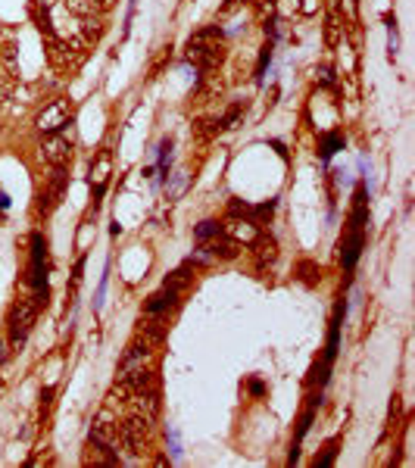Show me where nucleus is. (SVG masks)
<instances>
[{"mask_svg": "<svg viewBox=\"0 0 415 468\" xmlns=\"http://www.w3.org/2000/svg\"><path fill=\"white\" fill-rule=\"evenodd\" d=\"M325 41H328L331 47L337 44V19H334V16L328 19V25H325Z\"/></svg>", "mask_w": 415, "mask_h": 468, "instance_id": "30", "label": "nucleus"}, {"mask_svg": "<svg viewBox=\"0 0 415 468\" xmlns=\"http://www.w3.org/2000/svg\"><path fill=\"white\" fill-rule=\"evenodd\" d=\"M268 60H272V41H268L266 47H262V56H259V66H256V78L262 82V75H266V66H268Z\"/></svg>", "mask_w": 415, "mask_h": 468, "instance_id": "28", "label": "nucleus"}, {"mask_svg": "<svg viewBox=\"0 0 415 468\" xmlns=\"http://www.w3.org/2000/svg\"><path fill=\"white\" fill-rule=\"evenodd\" d=\"M187 50H225V47H222V28H218V25H209V28H200V32H194L191 41H187Z\"/></svg>", "mask_w": 415, "mask_h": 468, "instance_id": "11", "label": "nucleus"}, {"mask_svg": "<svg viewBox=\"0 0 415 468\" xmlns=\"http://www.w3.org/2000/svg\"><path fill=\"white\" fill-rule=\"evenodd\" d=\"M66 187H69V175H66V165H60V169L50 175L47 187L38 194V215H47V213H54L56 206H60Z\"/></svg>", "mask_w": 415, "mask_h": 468, "instance_id": "4", "label": "nucleus"}, {"mask_svg": "<svg viewBox=\"0 0 415 468\" xmlns=\"http://www.w3.org/2000/svg\"><path fill=\"white\" fill-rule=\"evenodd\" d=\"M340 147H344V138H340V134H325L322 138V160H331Z\"/></svg>", "mask_w": 415, "mask_h": 468, "instance_id": "23", "label": "nucleus"}, {"mask_svg": "<svg viewBox=\"0 0 415 468\" xmlns=\"http://www.w3.org/2000/svg\"><path fill=\"white\" fill-rule=\"evenodd\" d=\"M175 303H178V293L169 291V287H163V291H156L147 303H144V312H147V315H163V312H169Z\"/></svg>", "mask_w": 415, "mask_h": 468, "instance_id": "13", "label": "nucleus"}, {"mask_svg": "<svg viewBox=\"0 0 415 468\" xmlns=\"http://www.w3.org/2000/svg\"><path fill=\"white\" fill-rule=\"evenodd\" d=\"M50 397H54V391H50V387H47V391L41 393V409H44V412H47V409H50Z\"/></svg>", "mask_w": 415, "mask_h": 468, "instance_id": "34", "label": "nucleus"}, {"mask_svg": "<svg viewBox=\"0 0 415 468\" xmlns=\"http://www.w3.org/2000/svg\"><path fill=\"white\" fill-rule=\"evenodd\" d=\"M235 4H240V0H228V6H235Z\"/></svg>", "mask_w": 415, "mask_h": 468, "instance_id": "40", "label": "nucleus"}, {"mask_svg": "<svg viewBox=\"0 0 415 468\" xmlns=\"http://www.w3.org/2000/svg\"><path fill=\"white\" fill-rule=\"evenodd\" d=\"M119 441L128 453L144 456V453H147V441H150V419H144L141 412H135L131 419H125L122 428H119Z\"/></svg>", "mask_w": 415, "mask_h": 468, "instance_id": "1", "label": "nucleus"}, {"mask_svg": "<svg viewBox=\"0 0 415 468\" xmlns=\"http://www.w3.org/2000/svg\"><path fill=\"white\" fill-rule=\"evenodd\" d=\"M109 172H113V156H109V150H100L97 160L91 163V187H94V197H100L104 194V187L109 182Z\"/></svg>", "mask_w": 415, "mask_h": 468, "instance_id": "9", "label": "nucleus"}, {"mask_svg": "<svg viewBox=\"0 0 415 468\" xmlns=\"http://www.w3.org/2000/svg\"><path fill=\"white\" fill-rule=\"evenodd\" d=\"M122 378V384L128 387V393H141V391H150V387H156V378H153V372L150 369H135V372H125V374H119Z\"/></svg>", "mask_w": 415, "mask_h": 468, "instance_id": "12", "label": "nucleus"}, {"mask_svg": "<svg viewBox=\"0 0 415 468\" xmlns=\"http://www.w3.org/2000/svg\"><path fill=\"white\" fill-rule=\"evenodd\" d=\"M237 119H240V106H231V110L216 122V128H218V132H228V128H235V122H237Z\"/></svg>", "mask_w": 415, "mask_h": 468, "instance_id": "25", "label": "nucleus"}, {"mask_svg": "<svg viewBox=\"0 0 415 468\" xmlns=\"http://www.w3.org/2000/svg\"><path fill=\"white\" fill-rule=\"evenodd\" d=\"M253 247H256V259H259V269H266V265L275 263V256H278V250H275V237L272 234H262L253 241Z\"/></svg>", "mask_w": 415, "mask_h": 468, "instance_id": "17", "label": "nucleus"}, {"mask_svg": "<svg viewBox=\"0 0 415 468\" xmlns=\"http://www.w3.org/2000/svg\"><path fill=\"white\" fill-rule=\"evenodd\" d=\"M100 19H91V16H85V38L87 41H94V38H100Z\"/></svg>", "mask_w": 415, "mask_h": 468, "instance_id": "27", "label": "nucleus"}, {"mask_svg": "<svg viewBox=\"0 0 415 468\" xmlns=\"http://www.w3.org/2000/svg\"><path fill=\"white\" fill-rule=\"evenodd\" d=\"M253 4H256L259 10H266V6H272V0H253Z\"/></svg>", "mask_w": 415, "mask_h": 468, "instance_id": "37", "label": "nucleus"}, {"mask_svg": "<svg viewBox=\"0 0 415 468\" xmlns=\"http://www.w3.org/2000/svg\"><path fill=\"white\" fill-rule=\"evenodd\" d=\"M41 134H56V132H66V125H72V110L66 100H50L47 106L38 113L35 119Z\"/></svg>", "mask_w": 415, "mask_h": 468, "instance_id": "3", "label": "nucleus"}, {"mask_svg": "<svg viewBox=\"0 0 415 468\" xmlns=\"http://www.w3.org/2000/svg\"><path fill=\"white\" fill-rule=\"evenodd\" d=\"M318 275V269H316V265H312V263H300V278L306 281V284H316V278Z\"/></svg>", "mask_w": 415, "mask_h": 468, "instance_id": "29", "label": "nucleus"}, {"mask_svg": "<svg viewBox=\"0 0 415 468\" xmlns=\"http://www.w3.org/2000/svg\"><path fill=\"white\" fill-rule=\"evenodd\" d=\"M250 391L259 397V393H262V381H250Z\"/></svg>", "mask_w": 415, "mask_h": 468, "instance_id": "35", "label": "nucleus"}, {"mask_svg": "<svg viewBox=\"0 0 415 468\" xmlns=\"http://www.w3.org/2000/svg\"><path fill=\"white\" fill-rule=\"evenodd\" d=\"M187 184H191V175L187 172H175V175L166 178V200H181L185 197V191H187Z\"/></svg>", "mask_w": 415, "mask_h": 468, "instance_id": "19", "label": "nucleus"}, {"mask_svg": "<svg viewBox=\"0 0 415 468\" xmlns=\"http://www.w3.org/2000/svg\"><path fill=\"white\" fill-rule=\"evenodd\" d=\"M150 353H153V350H147V347H144V343H137V341H135V343H131V347H128V353H125V356H122V362H119V374L141 369V365L147 362V356H150Z\"/></svg>", "mask_w": 415, "mask_h": 468, "instance_id": "14", "label": "nucleus"}, {"mask_svg": "<svg viewBox=\"0 0 415 468\" xmlns=\"http://www.w3.org/2000/svg\"><path fill=\"white\" fill-rule=\"evenodd\" d=\"M35 322H38V306H35L32 300H19V303L10 309V341H13V347H22V343L28 341Z\"/></svg>", "mask_w": 415, "mask_h": 468, "instance_id": "2", "label": "nucleus"}, {"mask_svg": "<svg viewBox=\"0 0 415 468\" xmlns=\"http://www.w3.org/2000/svg\"><path fill=\"white\" fill-rule=\"evenodd\" d=\"M6 359V347H4V341H0V362Z\"/></svg>", "mask_w": 415, "mask_h": 468, "instance_id": "39", "label": "nucleus"}, {"mask_svg": "<svg viewBox=\"0 0 415 468\" xmlns=\"http://www.w3.org/2000/svg\"><path fill=\"white\" fill-rule=\"evenodd\" d=\"M163 337H166V325H163V322H147V325L141 322V328H137V343H144L147 350L159 347V343H163Z\"/></svg>", "mask_w": 415, "mask_h": 468, "instance_id": "15", "label": "nucleus"}, {"mask_svg": "<svg viewBox=\"0 0 415 468\" xmlns=\"http://www.w3.org/2000/svg\"><path fill=\"white\" fill-rule=\"evenodd\" d=\"M206 244H209V250H213L216 259H235L240 253V244L231 241V237H225V234H216L213 241H206Z\"/></svg>", "mask_w": 415, "mask_h": 468, "instance_id": "18", "label": "nucleus"}, {"mask_svg": "<svg viewBox=\"0 0 415 468\" xmlns=\"http://www.w3.org/2000/svg\"><path fill=\"white\" fill-rule=\"evenodd\" d=\"M135 403H137V412H141L144 419H150V422H153V419L159 415V393H156V387L135 393Z\"/></svg>", "mask_w": 415, "mask_h": 468, "instance_id": "16", "label": "nucleus"}, {"mask_svg": "<svg viewBox=\"0 0 415 468\" xmlns=\"http://www.w3.org/2000/svg\"><path fill=\"white\" fill-rule=\"evenodd\" d=\"M187 284H191V263L178 265V269H175L172 275L163 281V287H169V291H175V293H181V291H185Z\"/></svg>", "mask_w": 415, "mask_h": 468, "instance_id": "20", "label": "nucleus"}, {"mask_svg": "<svg viewBox=\"0 0 415 468\" xmlns=\"http://www.w3.org/2000/svg\"><path fill=\"white\" fill-rule=\"evenodd\" d=\"M216 234H222V225L213 219H206V222H200V225L194 228V237H197V244H206V241H213Z\"/></svg>", "mask_w": 415, "mask_h": 468, "instance_id": "21", "label": "nucleus"}, {"mask_svg": "<svg viewBox=\"0 0 415 468\" xmlns=\"http://www.w3.org/2000/svg\"><path fill=\"white\" fill-rule=\"evenodd\" d=\"M388 25H390V38H388V47H390V56L399 50V38H397V23H393V16H388Z\"/></svg>", "mask_w": 415, "mask_h": 468, "instance_id": "32", "label": "nucleus"}, {"mask_svg": "<svg viewBox=\"0 0 415 468\" xmlns=\"http://www.w3.org/2000/svg\"><path fill=\"white\" fill-rule=\"evenodd\" d=\"M318 82H322L325 88H331V84H334V69H328V66L318 69Z\"/></svg>", "mask_w": 415, "mask_h": 468, "instance_id": "33", "label": "nucleus"}, {"mask_svg": "<svg viewBox=\"0 0 415 468\" xmlns=\"http://www.w3.org/2000/svg\"><path fill=\"white\" fill-rule=\"evenodd\" d=\"M312 10H316V4H312V0H306V4H303V13H312Z\"/></svg>", "mask_w": 415, "mask_h": 468, "instance_id": "38", "label": "nucleus"}, {"mask_svg": "<svg viewBox=\"0 0 415 468\" xmlns=\"http://www.w3.org/2000/svg\"><path fill=\"white\" fill-rule=\"evenodd\" d=\"M41 156L47 160L54 169H60V165H66L72 160V141L66 138L63 132H56V134H47L41 144Z\"/></svg>", "mask_w": 415, "mask_h": 468, "instance_id": "6", "label": "nucleus"}, {"mask_svg": "<svg viewBox=\"0 0 415 468\" xmlns=\"http://www.w3.org/2000/svg\"><path fill=\"white\" fill-rule=\"evenodd\" d=\"M362 244H366V232L349 228V234L340 241V263H344V269H353L356 265V259L362 253Z\"/></svg>", "mask_w": 415, "mask_h": 468, "instance_id": "10", "label": "nucleus"}, {"mask_svg": "<svg viewBox=\"0 0 415 468\" xmlns=\"http://www.w3.org/2000/svg\"><path fill=\"white\" fill-rule=\"evenodd\" d=\"M66 10H72L75 16H94L97 4L94 0H66Z\"/></svg>", "mask_w": 415, "mask_h": 468, "instance_id": "24", "label": "nucleus"}, {"mask_svg": "<svg viewBox=\"0 0 415 468\" xmlns=\"http://www.w3.org/2000/svg\"><path fill=\"white\" fill-rule=\"evenodd\" d=\"M28 281L35 287L47 284V241L41 234H32V269H28Z\"/></svg>", "mask_w": 415, "mask_h": 468, "instance_id": "8", "label": "nucleus"}, {"mask_svg": "<svg viewBox=\"0 0 415 468\" xmlns=\"http://www.w3.org/2000/svg\"><path fill=\"white\" fill-rule=\"evenodd\" d=\"M228 213H231V215H250V213H253V206H250V203H244V200H231Z\"/></svg>", "mask_w": 415, "mask_h": 468, "instance_id": "31", "label": "nucleus"}, {"mask_svg": "<svg viewBox=\"0 0 415 468\" xmlns=\"http://www.w3.org/2000/svg\"><path fill=\"white\" fill-rule=\"evenodd\" d=\"M222 234L237 244H253L259 237V225L250 215H228V222L222 225Z\"/></svg>", "mask_w": 415, "mask_h": 468, "instance_id": "7", "label": "nucleus"}, {"mask_svg": "<svg viewBox=\"0 0 415 468\" xmlns=\"http://www.w3.org/2000/svg\"><path fill=\"white\" fill-rule=\"evenodd\" d=\"M334 459H337V443H328L322 456H316V468H328V465H334Z\"/></svg>", "mask_w": 415, "mask_h": 468, "instance_id": "26", "label": "nucleus"}, {"mask_svg": "<svg viewBox=\"0 0 415 468\" xmlns=\"http://www.w3.org/2000/svg\"><path fill=\"white\" fill-rule=\"evenodd\" d=\"M6 206H10V200H6V194H4V191H0V213H4V210H6Z\"/></svg>", "mask_w": 415, "mask_h": 468, "instance_id": "36", "label": "nucleus"}, {"mask_svg": "<svg viewBox=\"0 0 415 468\" xmlns=\"http://www.w3.org/2000/svg\"><path fill=\"white\" fill-rule=\"evenodd\" d=\"M191 265H209V263H216V256H213V250H209V244H197V250L191 253V259H187Z\"/></svg>", "mask_w": 415, "mask_h": 468, "instance_id": "22", "label": "nucleus"}, {"mask_svg": "<svg viewBox=\"0 0 415 468\" xmlns=\"http://www.w3.org/2000/svg\"><path fill=\"white\" fill-rule=\"evenodd\" d=\"M91 443L94 446H106V450H116V443H119V424L113 422V415H109V409H104V412L94 419L91 424Z\"/></svg>", "mask_w": 415, "mask_h": 468, "instance_id": "5", "label": "nucleus"}]
</instances>
